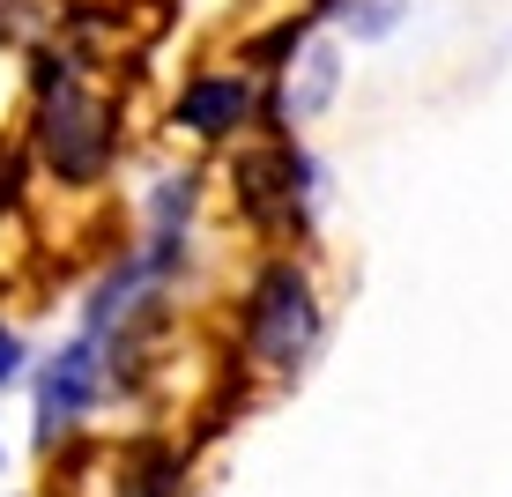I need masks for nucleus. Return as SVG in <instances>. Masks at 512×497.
<instances>
[{
    "label": "nucleus",
    "instance_id": "1",
    "mask_svg": "<svg viewBox=\"0 0 512 497\" xmlns=\"http://www.w3.org/2000/svg\"><path fill=\"white\" fill-rule=\"evenodd\" d=\"M112 141H119V119L112 104H104L90 82H75L60 67V75H45V97H38V149L45 164L60 171L67 186H90L104 164H112Z\"/></svg>",
    "mask_w": 512,
    "mask_h": 497
},
{
    "label": "nucleus",
    "instance_id": "2",
    "mask_svg": "<svg viewBox=\"0 0 512 497\" xmlns=\"http://www.w3.org/2000/svg\"><path fill=\"white\" fill-rule=\"evenodd\" d=\"M312 334H320L312 282L297 268H268L253 282V297H245V349H253V364L297 371V364H305V349H312Z\"/></svg>",
    "mask_w": 512,
    "mask_h": 497
},
{
    "label": "nucleus",
    "instance_id": "3",
    "mask_svg": "<svg viewBox=\"0 0 512 497\" xmlns=\"http://www.w3.org/2000/svg\"><path fill=\"white\" fill-rule=\"evenodd\" d=\"M104 334H82V342H67L60 357L45 364V379H38V438L52 446L60 431H75L82 423V408L97 401V386H104Z\"/></svg>",
    "mask_w": 512,
    "mask_h": 497
},
{
    "label": "nucleus",
    "instance_id": "4",
    "mask_svg": "<svg viewBox=\"0 0 512 497\" xmlns=\"http://www.w3.org/2000/svg\"><path fill=\"white\" fill-rule=\"evenodd\" d=\"M297 186H305V164H297L290 149H260V156L238 164V193H245V208H253L260 223H290Z\"/></svg>",
    "mask_w": 512,
    "mask_h": 497
},
{
    "label": "nucleus",
    "instance_id": "5",
    "mask_svg": "<svg viewBox=\"0 0 512 497\" xmlns=\"http://www.w3.org/2000/svg\"><path fill=\"white\" fill-rule=\"evenodd\" d=\"M245 112H253V82L245 75H201L193 90L179 97V119L201 141H231L245 127Z\"/></svg>",
    "mask_w": 512,
    "mask_h": 497
},
{
    "label": "nucleus",
    "instance_id": "6",
    "mask_svg": "<svg viewBox=\"0 0 512 497\" xmlns=\"http://www.w3.org/2000/svg\"><path fill=\"white\" fill-rule=\"evenodd\" d=\"M327 90H334V45H320V38H312V45H305V75L290 67V90H282V112H290V119H312V112L327 104Z\"/></svg>",
    "mask_w": 512,
    "mask_h": 497
},
{
    "label": "nucleus",
    "instance_id": "7",
    "mask_svg": "<svg viewBox=\"0 0 512 497\" xmlns=\"http://www.w3.org/2000/svg\"><path fill=\"white\" fill-rule=\"evenodd\" d=\"M15 379H23V334L0 319V386H15Z\"/></svg>",
    "mask_w": 512,
    "mask_h": 497
}]
</instances>
